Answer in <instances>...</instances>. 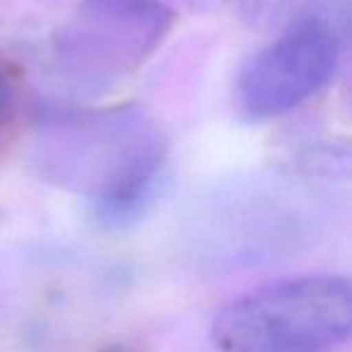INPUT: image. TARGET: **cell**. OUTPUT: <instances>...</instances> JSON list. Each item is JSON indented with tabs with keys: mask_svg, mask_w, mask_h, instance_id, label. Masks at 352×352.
<instances>
[{
	"mask_svg": "<svg viewBox=\"0 0 352 352\" xmlns=\"http://www.w3.org/2000/svg\"><path fill=\"white\" fill-rule=\"evenodd\" d=\"M32 157L49 184L87 198L99 225L126 227L155 196L166 138L140 107L63 109L39 118Z\"/></svg>",
	"mask_w": 352,
	"mask_h": 352,
	"instance_id": "6da1fadb",
	"label": "cell"
},
{
	"mask_svg": "<svg viewBox=\"0 0 352 352\" xmlns=\"http://www.w3.org/2000/svg\"><path fill=\"white\" fill-rule=\"evenodd\" d=\"M352 331V287L342 275H299L232 299L212 318L222 352H328Z\"/></svg>",
	"mask_w": 352,
	"mask_h": 352,
	"instance_id": "7a4b0ae2",
	"label": "cell"
},
{
	"mask_svg": "<svg viewBox=\"0 0 352 352\" xmlns=\"http://www.w3.org/2000/svg\"><path fill=\"white\" fill-rule=\"evenodd\" d=\"M15 111V80L6 63H0V140L6 135V128Z\"/></svg>",
	"mask_w": 352,
	"mask_h": 352,
	"instance_id": "5b68a950",
	"label": "cell"
},
{
	"mask_svg": "<svg viewBox=\"0 0 352 352\" xmlns=\"http://www.w3.org/2000/svg\"><path fill=\"white\" fill-rule=\"evenodd\" d=\"M169 25L160 0H82L56 39V63L78 87L104 89L135 70Z\"/></svg>",
	"mask_w": 352,
	"mask_h": 352,
	"instance_id": "3957f363",
	"label": "cell"
},
{
	"mask_svg": "<svg viewBox=\"0 0 352 352\" xmlns=\"http://www.w3.org/2000/svg\"><path fill=\"white\" fill-rule=\"evenodd\" d=\"M340 58L338 34L321 17H307L241 68L239 109L254 121L287 113L333 78Z\"/></svg>",
	"mask_w": 352,
	"mask_h": 352,
	"instance_id": "277c9868",
	"label": "cell"
}]
</instances>
